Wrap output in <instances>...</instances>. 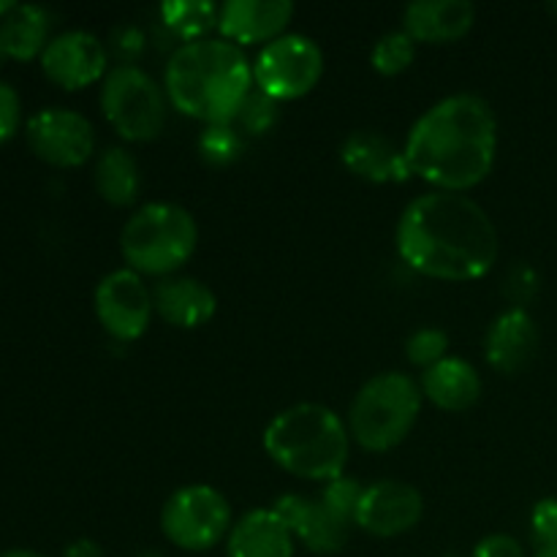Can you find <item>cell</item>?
Segmentation results:
<instances>
[{"mask_svg": "<svg viewBox=\"0 0 557 557\" xmlns=\"http://www.w3.org/2000/svg\"><path fill=\"white\" fill-rule=\"evenodd\" d=\"M451 337L441 326H419L406 341V359L424 373L428 368L449 357Z\"/></svg>", "mask_w": 557, "mask_h": 557, "instance_id": "obj_27", "label": "cell"}, {"mask_svg": "<svg viewBox=\"0 0 557 557\" xmlns=\"http://www.w3.org/2000/svg\"><path fill=\"white\" fill-rule=\"evenodd\" d=\"M294 11L292 0H226L218 9V36L237 47H264L286 33Z\"/></svg>", "mask_w": 557, "mask_h": 557, "instance_id": "obj_16", "label": "cell"}, {"mask_svg": "<svg viewBox=\"0 0 557 557\" xmlns=\"http://www.w3.org/2000/svg\"><path fill=\"white\" fill-rule=\"evenodd\" d=\"M324 49L305 33H283L253 60V87L277 103L308 96L324 76Z\"/></svg>", "mask_w": 557, "mask_h": 557, "instance_id": "obj_9", "label": "cell"}, {"mask_svg": "<svg viewBox=\"0 0 557 557\" xmlns=\"http://www.w3.org/2000/svg\"><path fill=\"white\" fill-rule=\"evenodd\" d=\"M218 9L212 0H166L161 5V22L172 36L180 38V44L199 41L210 38L212 30H218Z\"/></svg>", "mask_w": 557, "mask_h": 557, "instance_id": "obj_24", "label": "cell"}, {"mask_svg": "<svg viewBox=\"0 0 557 557\" xmlns=\"http://www.w3.org/2000/svg\"><path fill=\"white\" fill-rule=\"evenodd\" d=\"M272 511L281 517L299 544L313 555H337L351 539V522L332 515L319 498L286 493L272 500Z\"/></svg>", "mask_w": 557, "mask_h": 557, "instance_id": "obj_14", "label": "cell"}, {"mask_svg": "<svg viewBox=\"0 0 557 557\" xmlns=\"http://www.w3.org/2000/svg\"><path fill=\"white\" fill-rule=\"evenodd\" d=\"M196 147L207 166H232L245 152V136L234 123H212L205 125Z\"/></svg>", "mask_w": 557, "mask_h": 557, "instance_id": "obj_25", "label": "cell"}, {"mask_svg": "<svg viewBox=\"0 0 557 557\" xmlns=\"http://www.w3.org/2000/svg\"><path fill=\"white\" fill-rule=\"evenodd\" d=\"M547 11H549V14H553L555 20H557V0H555V3H549V5H547Z\"/></svg>", "mask_w": 557, "mask_h": 557, "instance_id": "obj_39", "label": "cell"}, {"mask_svg": "<svg viewBox=\"0 0 557 557\" xmlns=\"http://www.w3.org/2000/svg\"><path fill=\"white\" fill-rule=\"evenodd\" d=\"M98 196L112 207H131L141 194V169L134 152L125 147L112 145L103 147L96 158V172H92Z\"/></svg>", "mask_w": 557, "mask_h": 557, "instance_id": "obj_22", "label": "cell"}, {"mask_svg": "<svg viewBox=\"0 0 557 557\" xmlns=\"http://www.w3.org/2000/svg\"><path fill=\"white\" fill-rule=\"evenodd\" d=\"M232 528V504L210 484L174 490L161 509L163 536L183 553H207L228 539Z\"/></svg>", "mask_w": 557, "mask_h": 557, "instance_id": "obj_8", "label": "cell"}, {"mask_svg": "<svg viewBox=\"0 0 557 557\" xmlns=\"http://www.w3.org/2000/svg\"><path fill=\"white\" fill-rule=\"evenodd\" d=\"M152 308L177 330H199L218 313V294L199 277L172 275L156 283Z\"/></svg>", "mask_w": 557, "mask_h": 557, "instance_id": "obj_19", "label": "cell"}, {"mask_svg": "<svg viewBox=\"0 0 557 557\" xmlns=\"http://www.w3.org/2000/svg\"><path fill=\"white\" fill-rule=\"evenodd\" d=\"M471 557H528L525 547L509 533H490L476 544Z\"/></svg>", "mask_w": 557, "mask_h": 557, "instance_id": "obj_32", "label": "cell"}, {"mask_svg": "<svg viewBox=\"0 0 557 557\" xmlns=\"http://www.w3.org/2000/svg\"><path fill=\"white\" fill-rule=\"evenodd\" d=\"M531 536L536 549L557 544V498H542L531 511Z\"/></svg>", "mask_w": 557, "mask_h": 557, "instance_id": "obj_30", "label": "cell"}, {"mask_svg": "<svg viewBox=\"0 0 557 557\" xmlns=\"http://www.w3.org/2000/svg\"><path fill=\"white\" fill-rule=\"evenodd\" d=\"M422 395L438 411L462 413L482 397V375L468 359L446 357L422 373Z\"/></svg>", "mask_w": 557, "mask_h": 557, "instance_id": "obj_21", "label": "cell"}, {"mask_svg": "<svg viewBox=\"0 0 557 557\" xmlns=\"http://www.w3.org/2000/svg\"><path fill=\"white\" fill-rule=\"evenodd\" d=\"M141 44H145V36L131 25L112 33V49L120 54V63H134L136 54L141 52Z\"/></svg>", "mask_w": 557, "mask_h": 557, "instance_id": "obj_33", "label": "cell"}, {"mask_svg": "<svg viewBox=\"0 0 557 557\" xmlns=\"http://www.w3.org/2000/svg\"><path fill=\"white\" fill-rule=\"evenodd\" d=\"M107 65V44L96 33L82 30V27L52 36L41 52L44 74L63 90H79L92 82H103L109 71Z\"/></svg>", "mask_w": 557, "mask_h": 557, "instance_id": "obj_12", "label": "cell"}, {"mask_svg": "<svg viewBox=\"0 0 557 557\" xmlns=\"http://www.w3.org/2000/svg\"><path fill=\"white\" fill-rule=\"evenodd\" d=\"M261 444L267 457L286 473L326 484L346 473L351 435L330 406L294 403L270 419Z\"/></svg>", "mask_w": 557, "mask_h": 557, "instance_id": "obj_4", "label": "cell"}, {"mask_svg": "<svg viewBox=\"0 0 557 557\" xmlns=\"http://www.w3.org/2000/svg\"><path fill=\"white\" fill-rule=\"evenodd\" d=\"M9 58V54H5V47H3V38H0V65H3V60Z\"/></svg>", "mask_w": 557, "mask_h": 557, "instance_id": "obj_38", "label": "cell"}, {"mask_svg": "<svg viewBox=\"0 0 557 557\" xmlns=\"http://www.w3.org/2000/svg\"><path fill=\"white\" fill-rule=\"evenodd\" d=\"M422 386L400 370H386L359 386L348 408V435L364 451H392L413 433L422 413Z\"/></svg>", "mask_w": 557, "mask_h": 557, "instance_id": "obj_6", "label": "cell"}, {"mask_svg": "<svg viewBox=\"0 0 557 557\" xmlns=\"http://www.w3.org/2000/svg\"><path fill=\"white\" fill-rule=\"evenodd\" d=\"M20 117H22L20 92H16L9 82L0 79V141L14 136V131L20 128Z\"/></svg>", "mask_w": 557, "mask_h": 557, "instance_id": "obj_31", "label": "cell"}, {"mask_svg": "<svg viewBox=\"0 0 557 557\" xmlns=\"http://www.w3.org/2000/svg\"><path fill=\"white\" fill-rule=\"evenodd\" d=\"M96 315L109 337L117 343H134L150 326L152 313V292L139 272L120 267L103 275L96 286Z\"/></svg>", "mask_w": 557, "mask_h": 557, "instance_id": "obj_10", "label": "cell"}, {"mask_svg": "<svg viewBox=\"0 0 557 557\" xmlns=\"http://www.w3.org/2000/svg\"><path fill=\"white\" fill-rule=\"evenodd\" d=\"M341 161L354 177L375 185H400L411 180L406 150L375 128H357L343 139Z\"/></svg>", "mask_w": 557, "mask_h": 557, "instance_id": "obj_15", "label": "cell"}, {"mask_svg": "<svg viewBox=\"0 0 557 557\" xmlns=\"http://www.w3.org/2000/svg\"><path fill=\"white\" fill-rule=\"evenodd\" d=\"M413 58H417V41L403 27L400 30H389L384 36H379L373 49H370V65L381 76L403 74V71L411 69Z\"/></svg>", "mask_w": 557, "mask_h": 557, "instance_id": "obj_26", "label": "cell"}, {"mask_svg": "<svg viewBox=\"0 0 557 557\" xmlns=\"http://www.w3.org/2000/svg\"><path fill=\"white\" fill-rule=\"evenodd\" d=\"M533 557H557V544H553V547L536 549V555H533Z\"/></svg>", "mask_w": 557, "mask_h": 557, "instance_id": "obj_36", "label": "cell"}, {"mask_svg": "<svg viewBox=\"0 0 557 557\" xmlns=\"http://www.w3.org/2000/svg\"><path fill=\"white\" fill-rule=\"evenodd\" d=\"M63 557H103V549L96 539L82 536V539H74V542L63 549Z\"/></svg>", "mask_w": 557, "mask_h": 557, "instance_id": "obj_34", "label": "cell"}, {"mask_svg": "<svg viewBox=\"0 0 557 557\" xmlns=\"http://www.w3.org/2000/svg\"><path fill=\"white\" fill-rule=\"evenodd\" d=\"M139 557H163L161 553H156V549H150V553H141Z\"/></svg>", "mask_w": 557, "mask_h": 557, "instance_id": "obj_40", "label": "cell"}, {"mask_svg": "<svg viewBox=\"0 0 557 557\" xmlns=\"http://www.w3.org/2000/svg\"><path fill=\"white\" fill-rule=\"evenodd\" d=\"M424 498L413 484L381 479L364 487L357 511V528L375 539H395L422 522Z\"/></svg>", "mask_w": 557, "mask_h": 557, "instance_id": "obj_13", "label": "cell"}, {"mask_svg": "<svg viewBox=\"0 0 557 557\" xmlns=\"http://www.w3.org/2000/svg\"><path fill=\"white\" fill-rule=\"evenodd\" d=\"M0 557H44V555L33 553V549H22V547H14V549H5V553H0Z\"/></svg>", "mask_w": 557, "mask_h": 557, "instance_id": "obj_35", "label": "cell"}, {"mask_svg": "<svg viewBox=\"0 0 557 557\" xmlns=\"http://www.w3.org/2000/svg\"><path fill=\"white\" fill-rule=\"evenodd\" d=\"M199 245V223L194 212L174 201H150L125 221L120 232V253L125 267L141 277H172L183 270Z\"/></svg>", "mask_w": 557, "mask_h": 557, "instance_id": "obj_5", "label": "cell"}, {"mask_svg": "<svg viewBox=\"0 0 557 557\" xmlns=\"http://www.w3.org/2000/svg\"><path fill=\"white\" fill-rule=\"evenodd\" d=\"M297 539L270 509H253L234 522L226 539V557H294Z\"/></svg>", "mask_w": 557, "mask_h": 557, "instance_id": "obj_20", "label": "cell"}, {"mask_svg": "<svg viewBox=\"0 0 557 557\" xmlns=\"http://www.w3.org/2000/svg\"><path fill=\"white\" fill-rule=\"evenodd\" d=\"M11 9H14V0H0V16L9 14Z\"/></svg>", "mask_w": 557, "mask_h": 557, "instance_id": "obj_37", "label": "cell"}, {"mask_svg": "<svg viewBox=\"0 0 557 557\" xmlns=\"http://www.w3.org/2000/svg\"><path fill=\"white\" fill-rule=\"evenodd\" d=\"M30 150L41 161L60 169H74L96 152V131L82 112L69 107H44L25 125Z\"/></svg>", "mask_w": 557, "mask_h": 557, "instance_id": "obj_11", "label": "cell"}, {"mask_svg": "<svg viewBox=\"0 0 557 557\" xmlns=\"http://www.w3.org/2000/svg\"><path fill=\"white\" fill-rule=\"evenodd\" d=\"M101 112L125 141H152L169 117V98L156 76L136 63H117L101 82Z\"/></svg>", "mask_w": 557, "mask_h": 557, "instance_id": "obj_7", "label": "cell"}, {"mask_svg": "<svg viewBox=\"0 0 557 557\" xmlns=\"http://www.w3.org/2000/svg\"><path fill=\"white\" fill-rule=\"evenodd\" d=\"M364 487H368V484H362L359 479L346 476V473H343V476L332 479V482L324 484L319 500L332 511V515H337L341 520L351 522V525L357 528V511H359V504H362Z\"/></svg>", "mask_w": 557, "mask_h": 557, "instance_id": "obj_29", "label": "cell"}, {"mask_svg": "<svg viewBox=\"0 0 557 557\" xmlns=\"http://www.w3.org/2000/svg\"><path fill=\"white\" fill-rule=\"evenodd\" d=\"M476 25L471 0H413L403 9V30L417 44L460 41Z\"/></svg>", "mask_w": 557, "mask_h": 557, "instance_id": "obj_18", "label": "cell"}, {"mask_svg": "<svg viewBox=\"0 0 557 557\" xmlns=\"http://www.w3.org/2000/svg\"><path fill=\"white\" fill-rule=\"evenodd\" d=\"M163 90L169 103L199 123H234L253 90V63L243 47L221 36L177 44L166 60Z\"/></svg>", "mask_w": 557, "mask_h": 557, "instance_id": "obj_3", "label": "cell"}, {"mask_svg": "<svg viewBox=\"0 0 557 557\" xmlns=\"http://www.w3.org/2000/svg\"><path fill=\"white\" fill-rule=\"evenodd\" d=\"M49 11L38 3H14L9 14L0 16V38L9 58L30 60L49 44Z\"/></svg>", "mask_w": 557, "mask_h": 557, "instance_id": "obj_23", "label": "cell"}, {"mask_svg": "<svg viewBox=\"0 0 557 557\" xmlns=\"http://www.w3.org/2000/svg\"><path fill=\"white\" fill-rule=\"evenodd\" d=\"M281 103L275 98L264 96L261 90H250V96L245 98L243 107H239L237 117H234V125L243 131V136H264L270 134L272 128L277 125V117H281Z\"/></svg>", "mask_w": 557, "mask_h": 557, "instance_id": "obj_28", "label": "cell"}, {"mask_svg": "<svg viewBox=\"0 0 557 557\" xmlns=\"http://www.w3.org/2000/svg\"><path fill=\"white\" fill-rule=\"evenodd\" d=\"M408 166L433 190L468 194L498 158V117L487 98L455 92L424 109L403 145Z\"/></svg>", "mask_w": 557, "mask_h": 557, "instance_id": "obj_2", "label": "cell"}, {"mask_svg": "<svg viewBox=\"0 0 557 557\" xmlns=\"http://www.w3.org/2000/svg\"><path fill=\"white\" fill-rule=\"evenodd\" d=\"M395 248L419 275L471 283L493 272L500 239L493 218L476 199L455 190H428L400 212Z\"/></svg>", "mask_w": 557, "mask_h": 557, "instance_id": "obj_1", "label": "cell"}, {"mask_svg": "<svg viewBox=\"0 0 557 557\" xmlns=\"http://www.w3.org/2000/svg\"><path fill=\"white\" fill-rule=\"evenodd\" d=\"M539 346H542V332H539L536 319L528 313V308L511 305L490 324L487 337H484V357L490 368L498 373L517 375L531 368Z\"/></svg>", "mask_w": 557, "mask_h": 557, "instance_id": "obj_17", "label": "cell"}]
</instances>
